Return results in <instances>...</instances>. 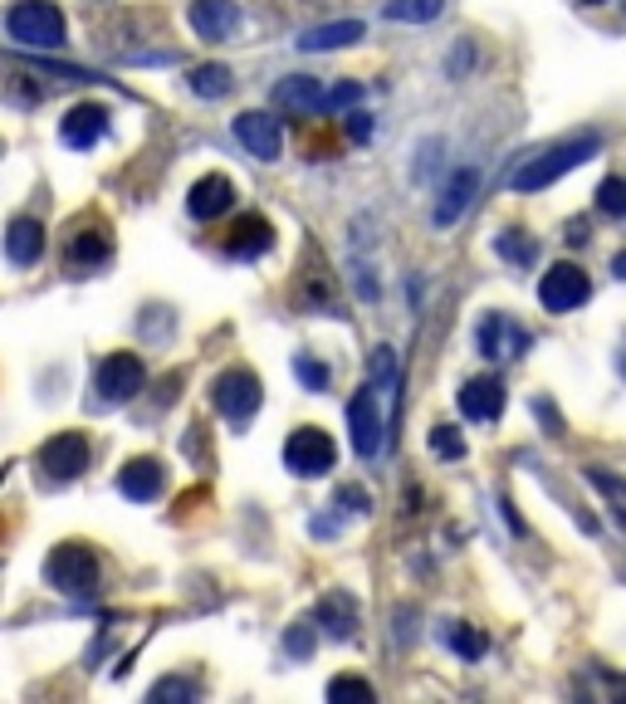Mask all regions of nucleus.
<instances>
[{
    "instance_id": "obj_6",
    "label": "nucleus",
    "mask_w": 626,
    "mask_h": 704,
    "mask_svg": "<svg viewBox=\"0 0 626 704\" xmlns=\"http://www.w3.org/2000/svg\"><path fill=\"white\" fill-rule=\"evenodd\" d=\"M338 465V445H333L328 430L318 426H299L289 440H284V469L299 479H318Z\"/></svg>"
},
{
    "instance_id": "obj_29",
    "label": "nucleus",
    "mask_w": 626,
    "mask_h": 704,
    "mask_svg": "<svg viewBox=\"0 0 626 704\" xmlns=\"http://www.w3.org/2000/svg\"><path fill=\"white\" fill-rule=\"evenodd\" d=\"M201 694V684L191 680V675H172V680H156L152 684V700L166 704V700H196Z\"/></svg>"
},
{
    "instance_id": "obj_28",
    "label": "nucleus",
    "mask_w": 626,
    "mask_h": 704,
    "mask_svg": "<svg viewBox=\"0 0 626 704\" xmlns=\"http://www.w3.org/2000/svg\"><path fill=\"white\" fill-rule=\"evenodd\" d=\"M293 377H299L309 391H328V387H333V372H328V362L309 357V352H299V357H293Z\"/></svg>"
},
{
    "instance_id": "obj_15",
    "label": "nucleus",
    "mask_w": 626,
    "mask_h": 704,
    "mask_svg": "<svg viewBox=\"0 0 626 704\" xmlns=\"http://www.w3.org/2000/svg\"><path fill=\"white\" fill-rule=\"evenodd\" d=\"M186 25L196 29V39L221 45V39H230L240 29V5L235 0H191L186 5Z\"/></svg>"
},
{
    "instance_id": "obj_9",
    "label": "nucleus",
    "mask_w": 626,
    "mask_h": 704,
    "mask_svg": "<svg viewBox=\"0 0 626 704\" xmlns=\"http://www.w3.org/2000/svg\"><path fill=\"white\" fill-rule=\"evenodd\" d=\"M35 465L45 469L49 479H78L88 469V440L78 436V430H59V436H49L45 445L35 450Z\"/></svg>"
},
{
    "instance_id": "obj_3",
    "label": "nucleus",
    "mask_w": 626,
    "mask_h": 704,
    "mask_svg": "<svg viewBox=\"0 0 626 704\" xmlns=\"http://www.w3.org/2000/svg\"><path fill=\"white\" fill-rule=\"evenodd\" d=\"M5 35L25 49H64V10L54 0H15L5 10Z\"/></svg>"
},
{
    "instance_id": "obj_34",
    "label": "nucleus",
    "mask_w": 626,
    "mask_h": 704,
    "mask_svg": "<svg viewBox=\"0 0 626 704\" xmlns=\"http://www.w3.org/2000/svg\"><path fill=\"white\" fill-rule=\"evenodd\" d=\"M358 98H362V84H352V78H348V84H338L333 93H323V113H338V108H352Z\"/></svg>"
},
{
    "instance_id": "obj_17",
    "label": "nucleus",
    "mask_w": 626,
    "mask_h": 704,
    "mask_svg": "<svg viewBox=\"0 0 626 704\" xmlns=\"http://www.w3.org/2000/svg\"><path fill=\"white\" fill-rule=\"evenodd\" d=\"M108 133V108L103 103H74L64 113V123H59V142L74 147V152H88V147H98Z\"/></svg>"
},
{
    "instance_id": "obj_35",
    "label": "nucleus",
    "mask_w": 626,
    "mask_h": 704,
    "mask_svg": "<svg viewBox=\"0 0 626 704\" xmlns=\"http://www.w3.org/2000/svg\"><path fill=\"white\" fill-rule=\"evenodd\" d=\"M367 504H372V499H367V489H362V485H342L338 489V508H342V514H367Z\"/></svg>"
},
{
    "instance_id": "obj_2",
    "label": "nucleus",
    "mask_w": 626,
    "mask_h": 704,
    "mask_svg": "<svg viewBox=\"0 0 626 704\" xmlns=\"http://www.w3.org/2000/svg\"><path fill=\"white\" fill-rule=\"evenodd\" d=\"M45 582L64 596H78V602H93L103 592V563L88 543H59L54 553L45 557Z\"/></svg>"
},
{
    "instance_id": "obj_14",
    "label": "nucleus",
    "mask_w": 626,
    "mask_h": 704,
    "mask_svg": "<svg viewBox=\"0 0 626 704\" xmlns=\"http://www.w3.org/2000/svg\"><path fill=\"white\" fill-rule=\"evenodd\" d=\"M235 196H240V191H235L230 176H221V172L196 176L191 191H186V211H191L196 221H221V215L235 211Z\"/></svg>"
},
{
    "instance_id": "obj_1",
    "label": "nucleus",
    "mask_w": 626,
    "mask_h": 704,
    "mask_svg": "<svg viewBox=\"0 0 626 704\" xmlns=\"http://www.w3.org/2000/svg\"><path fill=\"white\" fill-rule=\"evenodd\" d=\"M597 152H602V137H597V133H583V137H573V142H558V147H548V152L528 156V162L509 176V191L534 196V191H543V186H553L558 176H567L573 166L592 162Z\"/></svg>"
},
{
    "instance_id": "obj_25",
    "label": "nucleus",
    "mask_w": 626,
    "mask_h": 704,
    "mask_svg": "<svg viewBox=\"0 0 626 704\" xmlns=\"http://www.w3.org/2000/svg\"><path fill=\"white\" fill-rule=\"evenodd\" d=\"M440 10H446V0H387V5H381V15L401 20V25H430Z\"/></svg>"
},
{
    "instance_id": "obj_27",
    "label": "nucleus",
    "mask_w": 626,
    "mask_h": 704,
    "mask_svg": "<svg viewBox=\"0 0 626 704\" xmlns=\"http://www.w3.org/2000/svg\"><path fill=\"white\" fill-rule=\"evenodd\" d=\"M440 636H446V645H450L455 655H465V661H479V655H485V636L470 631L465 621H450Z\"/></svg>"
},
{
    "instance_id": "obj_30",
    "label": "nucleus",
    "mask_w": 626,
    "mask_h": 704,
    "mask_svg": "<svg viewBox=\"0 0 626 704\" xmlns=\"http://www.w3.org/2000/svg\"><path fill=\"white\" fill-rule=\"evenodd\" d=\"M597 211L602 215H626V181L622 176H606V181L597 186Z\"/></svg>"
},
{
    "instance_id": "obj_38",
    "label": "nucleus",
    "mask_w": 626,
    "mask_h": 704,
    "mask_svg": "<svg viewBox=\"0 0 626 704\" xmlns=\"http://www.w3.org/2000/svg\"><path fill=\"white\" fill-rule=\"evenodd\" d=\"M612 269H616V279H626V254H616V264H612Z\"/></svg>"
},
{
    "instance_id": "obj_12",
    "label": "nucleus",
    "mask_w": 626,
    "mask_h": 704,
    "mask_svg": "<svg viewBox=\"0 0 626 704\" xmlns=\"http://www.w3.org/2000/svg\"><path fill=\"white\" fill-rule=\"evenodd\" d=\"M230 133L254 162H274V156L284 152V133H279V117L274 113H240L230 123Z\"/></svg>"
},
{
    "instance_id": "obj_21",
    "label": "nucleus",
    "mask_w": 626,
    "mask_h": 704,
    "mask_svg": "<svg viewBox=\"0 0 626 704\" xmlns=\"http://www.w3.org/2000/svg\"><path fill=\"white\" fill-rule=\"evenodd\" d=\"M0 244H5L10 264L29 269V264H39V254H45V225H39L35 215H15V221L5 225V235H0Z\"/></svg>"
},
{
    "instance_id": "obj_26",
    "label": "nucleus",
    "mask_w": 626,
    "mask_h": 704,
    "mask_svg": "<svg viewBox=\"0 0 626 704\" xmlns=\"http://www.w3.org/2000/svg\"><path fill=\"white\" fill-rule=\"evenodd\" d=\"M494 250L504 254L509 264H518V269H528V264L538 260V244L528 240L524 230H499V235H494Z\"/></svg>"
},
{
    "instance_id": "obj_16",
    "label": "nucleus",
    "mask_w": 626,
    "mask_h": 704,
    "mask_svg": "<svg viewBox=\"0 0 626 704\" xmlns=\"http://www.w3.org/2000/svg\"><path fill=\"white\" fill-rule=\"evenodd\" d=\"M162 489H166V465L156 455H137L117 469V494L133 499V504H152Z\"/></svg>"
},
{
    "instance_id": "obj_22",
    "label": "nucleus",
    "mask_w": 626,
    "mask_h": 704,
    "mask_svg": "<svg viewBox=\"0 0 626 704\" xmlns=\"http://www.w3.org/2000/svg\"><path fill=\"white\" fill-rule=\"evenodd\" d=\"M313 616H318V626L333 641H352L358 636V602H352V592H323Z\"/></svg>"
},
{
    "instance_id": "obj_33",
    "label": "nucleus",
    "mask_w": 626,
    "mask_h": 704,
    "mask_svg": "<svg viewBox=\"0 0 626 704\" xmlns=\"http://www.w3.org/2000/svg\"><path fill=\"white\" fill-rule=\"evenodd\" d=\"M313 645H318V636H313V626H289V631H284V651L293 655V661H303V655H313Z\"/></svg>"
},
{
    "instance_id": "obj_19",
    "label": "nucleus",
    "mask_w": 626,
    "mask_h": 704,
    "mask_svg": "<svg viewBox=\"0 0 626 704\" xmlns=\"http://www.w3.org/2000/svg\"><path fill=\"white\" fill-rule=\"evenodd\" d=\"M274 113H323V84L313 74H289L270 88Z\"/></svg>"
},
{
    "instance_id": "obj_4",
    "label": "nucleus",
    "mask_w": 626,
    "mask_h": 704,
    "mask_svg": "<svg viewBox=\"0 0 626 704\" xmlns=\"http://www.w3.org/2000/svg\"><path fill=\"white\" fill-rule=\"evenodd\" d=\"M147 387V367L137 352H108L93 372V391H98V406H127L137 391Z\"/></svg>"
},
{
    "instance_id": "obj_39",
    "label": "nucleus",
    "mask_w": 626,
    "mask_h": 704,
    "mask_svg": "<svg viewBox=\"0 0 626 704\" xmlns=\"http://www.w3.org/2000/svg\"><path fill=\"white\" fill-rule=\"evenodd\" d=\"M587 5H602V0H587Z\"/></svg>"
},
{
    "instance_id": "obj_23",
    "label": "nucleus",
    "mask_w": 626,
    "mask_h": 704,
    "mask_svg": "<svg viewBox=\"0 0 626 704\" xmlns=\"http://www.w3.org/2000/svg\"><path fill=\"white\" fill-rule=\"evenodd\" d=\"M362 35H367V25H362V20H328V25L303 29V35H299V49H309V54H333V49L358 45Z\"/></svg>"
},
{
    "instance_id": "obj_8",
    "label": "nucleus",
    "mask_w": 626,
    "mask_h": 704,
    "mask_svg": "<svg viewBox=\"0 0 626 704\" xmlns=\"http://www.w3.org/2000/svg\"><path fill=\"white\" fill-rule=\"evenodd\" d=\"M381 406H377V387H358L352 391V401H348V440H352V450H358L362 460H372L381 450Z\"/></svg>"
},
{
    "instance_id": "obj_20",
    "label": "nucleus",
    "mask_w": 626,
    "mask_h": 704,
    "mask_svg": "<svg viewBox=\"0 0 626 704\" xmlns=\"http://www.w3.org/2000/svg\"><path fill=\"white\" fill-rule=\"evenodd\" d=\"M274 244V225L264 215H235V225L225 230V254L230 260H260Z\"/></svg>"
},
{
    "instance_id": "obj_7",
    "label": "nucleus",
    "mask_w": 626,
    "mask_h": 704,
    "mask_svg": "<svg viewBox=\"0 0 626 704\" xmlns=\"http://www.w3.org/2000/svg\"><path fill=\"white\" fill-rule=\"evenodd\" d=\"M592 299V279H587L577 264H553V269L538 279V303L548 313H573Z\"/></svg>"
},
{
    "instance_id": "obj_18",
    "label": "nucleus",
    "mask_w": 626,
    "mask_h": 704,
    "mask_svg": "<svg viewBox=\"0 0 626 704\" xmlns=\"http://www.w3.org/2000/svg\"><path fill=\"white\" fill-rule=\"evenodd\" d=\"M455 401H460V416L465 420L489 426V420H499V411H504V381L499 377H470Z\"/></svg>"
},
{
    "instance_id": "obj_31",
    "label": "nucleus",
    "mask_w": 626,
    "mask_h": 704,
    "mask_svg": "<svg viewBox=\"0 0 626 704\" xmlns=\"http://www.w3.org/2000/svg\"><path fill=\"white\" fill-rule=\"evenodd\" d=\"M328 700H377V690H372L362 675H338V680L328 684Z\"/></svg>"
},
{
    "instance_id": "obj_11",
    "label": "nucleus",
    "mask_w": 626,
    "mask_h": 704,
    "mask_svg": "<svg viewBox=\"0 0 626 704\" xmlns=\"http://www.w3.org/2000/svg\"><path fill=\"white\" fill-rule=\"evenodd\" d=\"M113 260V235L103 230L98 221H74V230H68V244H64V269L68 274H88V269H103V264Z\"/></svg>"
},
{
    "instance_id": "obj_37",
    "label": "nucleus",
    "mask_w": 626,
    "mask_h": 704,
    "mask_svg": "<svg viewBox=\"0 0 626 704\" xmlns=\"http://www.w3.org/2000/svg\"><path fill=\"white\" fill-rule=\"evenodd\" d=\"M348 137H358V142H367V137H372L367 113H348Z\"/></svg>"
},
{
    "instance_id": "obj_13",
    "label": "nucleus",
    "mask_w": 626,
    "mask_h": 704,
    "mask_svg": "<svg viewBox=\"0 0 626 704\" xmlns=\"http://www.w3.org/2000/svg\"><path fill=\"white\" fill-rule=\"evenodd\" d=\"M475 191H479V172H475V166H455V172H450V181L440 186L436 205H430V225H436V230H450V225L470 211Z\"/></svg>"
},
{
    "instance_id": "obj_40",
    "label": "nucleus",
    "mask_w": 626,
    "mask_h": 704,
    "mask_svg": "<svg viewBox=\"0 0 626 704\" xmlns=\"http://www.w3.org/2000/svg\"><path fill=\"white\" fill-rule=\"evenodd\" d=\"M0 152H5V147H0Z\"/></svg>"
},
{
    "instance_id": "obj_5",
    "label": "nucleus",
    "mask_w": 626,
    "mask_h": 704,
    "mask_svg": "<svg viewBox=\"0 0 626 704\" xmlns=\"http://www.w3.org/2000/svg\"><path fill=\"white\" fill-rule=\"evenodd\" d=\"M211 397H215V411H221V416L240 430V426H250V420H254L264 391H260V377H254L250 367H225L221 377H215Z\"/></svg>"
},
{
    "instance_id": "obj_36",
    "label": "nucleus",
    "mask_w": 626,
    "mask_h": 704,
    "mask_svg": "<svg viewBox=\"0 0 626 704\" xmlns=\"http://www.w3.org/2000/svg\"><path fill=\"white\" fill-rule=\"evenodd\" d=\"M372 377L377 381H387V377H397V352L387 348V342H381L377 352H372Z\"/></svg>"
},
{
    "instance_id": "obj_32",
    "label": "nucleus",
    "mask_w": 626,
    "mask_h": 704,
    "mask_svg": "<svg viewBox=\"0 0 626 704\" xmlns=\"http://www.w3.org/2000/svg\"><path fill=\"white\" fill-rule=\"evenodd\" d=\"M430 450H436L440 460H460L465 455V440H460L455 426H430Z\"/></svg>"
},
{
    "instance_id": "obj_10",
    "label": "nucleus",
    "mask_w": 626,
    "mask_h": 704,
    "mask_svg": "<svg viewBox=\"0 0 626 704\" xmlns=\"http://www.w3.org/2000/svg\"><path fill=\"white\" fill-rule=\"evenodd\" d=\"M475 348H479V357L504 362V357H524V352L534 348V338H528V328H518L514 318H504V313H485L475 328Z\"/></svg>"
},
{
    "instance_id": "obj_24",
    "label": "nucleus",
    "mask_w": 626,
    "mask_h": 704,
    "mask_svg": "<svg viewBox=\"0 0 626 704\" xmlns=\"http://www.w3.org/2000/svg\"><path fill=\"white\" fill-rule=\"evenodd\" d=\"M186 84H191L196 98H225L235 88V74L225 64H196L191 74H186Z\"/></svg>"
}]
</instances>
